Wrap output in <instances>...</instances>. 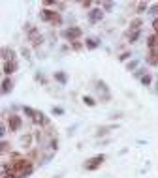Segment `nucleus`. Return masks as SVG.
<instances>
[{"label":"nucleus","instance_id":"obj_1","mask_svg":"<svg viewBox=\"0 0 158 178\" xmlns=\"http://www.w3.org/2000/svg\"><path fill=\"white\" fill-rule=\"evenodd\" d=\"M2 171H8V169H2ZM32 171H34L32 163L28 159H25V158H17L9 165V173H13L17 178H27V176L32 174Z\"/></svg>","mask_w":158,"mask_h":178},{"label":"nucleus","instance_id":"obj_2","mask_svg":"<svg viewBox=\"0 0 158 178\" xmlns=\"http://www.w3.org/2000/svg\"><path fill=\"white\" fill-rule=\"evenodd\" d=\"M40 19L43 21V23H51V25H62V17L59 12H55V9H47V8H43L41 12H40Z\"/></svg>","mask_w":158,"mask_h":178},{"label":"nucleus","instance_id":"obj_3","mask_svg":"<svg viewBox=\"0 0 158 178\" xmlns=\"http://www.w3.org/2000/svg\"><path fill=\"white\" fill-rule=\"evenodd\" d=\"M27 32H28V41H30L32 47H40L43 43V34H40V30L36 26L27 25Z\"/></svg>","mask_w":158,"mask_h":178},{"label":"nucleus","instance_id":"obj_4","mask_svg":"<svg viewBox=\"0 0 158 178\" xmlns=\"http://www.w3.org/2000/svg\"><path fill=\"white\" fill-rule=\"evenodd\" d=\"M83 36V28H79V26H70V28H64L62 30V38L68 39L70 43L74 41H79V38Z\"/></svg>","mask_w":158,"mask_h":178},{"label":"nucleus","instance_id":"obj_5","mask_svg":"<svg viewBox=\"0 0 158 178\" xmlns=\"http://www.w3.org/2000/svg\"><path fill=\"white\" fill-rule=\"evenodd\" d=\"M106 161V156L104 154H98V156H94V158H90V159H87L85 161V171H96V169H100L102 167V163Z\"/></svg>","mask_w":158,"mask_h":178},{"label":"nucleus","instance_id":"obj_6","mask_svg":"<svg viewBox=\"0 0 158 178\" xmlns=\"http://www.w3.org/2000/svg\"><path fill=\"white\" fill-rule=\"evenodd\" d=\"M104 9L102 8H92V9H88L87 12V19H88V23L90 25H96V23H100L102 19H104Z\"/></svg>","mask_w":158,"mask_h":178},{"label":"nucleus","instance_id":"obj_7","mask_svg":"<svg viewBox=\"0 0 158 178\" xmlns=\"http://www.w3.org/2000/svg\"><path fill=\"white\" fill-rule=\"evenodd\" d=\"M21 126H23V118L19 115H9L8 116V128H9V131H19Z\"/></svg>","mask_w":158,"mask_h":178},{"label":"nucleus","instance_id":"obj_8","mask_svg":"<svg viewBox=\"0 0 158 178\" xmlns=\"http://www.w3.org/2000/svg\"><path fill=\"white\" fill-rule=\"evenodd\" d=\"M100 92H102L100 101H109V99H111V94H109V90H107V86H106L104 81H98V94Z\"/></svg>","mask_w":158,"mask_h":178},{"label":"nucleus","instance_id":"obj_9","mask_svg":"<svg viewBox=\"0 0 158 178\" xmlns=\"http://www.w3.org/2000/svg\"><path fill=\"white\" fill-rule=\"evenodd\" d=\"M2 71H4L6 77H9L11 73H15V71H17V64H15V60H8V62H4Z\"/></svg>","mask_w":158,"mask_h":178},{"label":"nucleus","instance_id":"obj_10","mask_svg":"<svg viewBox=\"0 0 158 178\" xmlns=\"http://www.w3.org/2000/svg\"><path fill=\"white\" fill-rule=\"evenodd\" d=\"M147 47L149 51H158V34H151L147 38Z\"/></svg>","mask_w":158,"mask_h":178},{"label":"nucleus","instance_id":"obj_11","mask_svg":"<svg viewBox=\"0 0 158 178\" xmlns=\"http://www.w3.org/2000/svg\"><path fill=\"white\" fill-rule=\"evenodd\" d=\"M141 25H143V19H141V17H135L134 21H130V32L141 30Z\"/></svg>","mask_w":158,"mask_h":178},{"label":"nucleus","instance_id":"obj_12","mask_svg":"<svg viewBox=\"0 0 158 178\" xmlns=\"http://www.w3.org/2000/svg\"><path fill=\"white\" fill-rule=\"evenodd\" d=\"M11 90H13V83H11L9 77H6V79L2 81V94H8V92H11Z\"/></svg>","mask_w":158,"mask_h":178},{"label":"nucleus","instance_id":"obj_13","mask_svg":"<svg viewBox=\"0 0 158 178\" xmlns=\"http://www.w3.org/2000/svg\"><path fill=\"white\" fill-rule=\"evenodd\" d=\"M147 62L151 66H158V51H149L147 54Z\"/></svg>","mask_w":158,"mask_h":178},{"label":"nucleus","instance_id":"obj_14","mask_svg":"<svg viewBox=\"0 0 158 178\" xmlns=\"http://www.w3.org/2000/svg\"><path fill=\"white\" fill-rule=\"evenodd\" d=\"M13 56H15L13 49H8V47H4V49H2V58H4V62H8V60H13Z\"/></svg>","mask_w":158,"mask_h":178},{"label":"nucleus","instance_id":"obj_15","mask_svg":"<svg viewBox=\"0 0 158 178\" xmlns=\"http://www.w3.org/2000/svg\"><path fill=\"white\" fill-rule=\"evenodd\" d=\"M85 47H87V49H90V51H94V49H98V47H100V43H98L94 38H88V39L85 41Z\"/></svg>","mask_w":158,"mask_h":178},{"label":"nucleus","instance_id":"obj_16","mask_svg":"<svg viewBox=\"0 0 158 178\" xmlns=\"http://www.w3.org/2000/svg\"><path fill=\"white\" fill-rule=\"evenodd\" d=\"M34 122H36V124H40V126H45L49 120L45 118V115L41 113V111H38V115H36V118H34Z\"/></svg>","mask_w":158,"mask_h":178},{"label":"nucleus","instance_id":"obj_17","mask_svg":"<svg viewBox=\"0 0 158 178\" xmlns=\"http://www.w3.org/2000/svg\"><path fill=\"white\" fill-rule=\"evenodd\" d=\"M55 81H59L60 84H66L68 83V77L64 71H55Z\"/></svg>","mask_w":158,"mask_h":178},{"label":"nucleus","instance_id":"obj_18","mask_svg":"<svg viewBox=\"0 0 158 178\" xmlns=\"http://www.w3.org/2000/svg\"><path fill=\"white\" fill-rule=\"evenodd\" d=\"M23 113H25L27 116H30V118L34 120V118H36V115H38V111H34L32 107H23Z\"/></svg>","mask_w":158,"mask_h":178},{"label":"nucleus","instance_id":"obj_19","mask_svg":"<svg viewBox=\"0 0 158 178\" xmlns=\"http://www.w3.org/2000/svg\"><path fill=\"white\" fill-rule=\"evenodd\" d=\"M83 103H85L87 107H96V99L90 98V96H83Z\"/></svg>","mask_w":158,"mask_h":178},{"label":"nucleus","instance_id":"obj_20","mask_svg":"<svg viewBox=\"0 0 158 178\" xmlns=\"http://www.w3.org/2000/svg\"><path fill=\"white\" fill-rule=\"evenodd\" d=\"M139 36H141V30H138V32H130L128 34V39H130V43H135L139 39Z\"/></svg>","mask_w":158,"mask_h":178},{"label":"nucleus","instance_id":"obj_21","mask_svg":"<svg viewBox=\"0 0 158 178\" xmlns=\"http://www.w3.org/2000/svg\"><path fill=\"white\" fill-rule=\"evenodd\" d=\"M151 83H153V77H151L149 73H145V75L141 77V84H143V86H149Z\"/></svg>","mask_w":158,"mask_h":178},{"label":"nucleus","instance_id":"obj_22","mask_svg":"<svg viewBox=\"0 0 158 178\" xmlns=\"http://www.w3.org/2000/svg\"><path fill=\"white\" fill-rule=\"evenodd\" d=\"M100 8L104 9V12H111V9H113V2H100Z\"/></svg>","mask_w":158,"mask_h":178},{"label":"nucleus","instance_id":"obj_23","mask_svg":"<svg viewBox=\"0 0 158 178\" xmlns=\"http://www.w3.org/2000/svg\"><path fill=\"white\" fill-rule=\"evenodd\" d=\"M147 9H151L147 2H139L138 4V13H143V12H147Z\"/></svg>","mask_w":158,"mask_h":178},{"label":"nucleus","instance_id":"obj_24","mask_svg":"<svg viewBox=\"0 0 158 178\" xmlns=\"http://www.w3.org/2000/svg\"><path fill=\"white\" fill-rule=\"evenodd\" d=\"M138 66H139V62H138V60H132V62H128V64H126V70H128V71H134L135 68H138Z\"/></svg>","mask_w":158,"mask_h":178},{"label":"nucleus","instance_id":"obj_25","mask_svg":"<svg viewBox=\"0 0 158 178\" xmlns=\"http://www.w3.org/2000/svg\"><path fill=\"white\" fill-rule=\"evenodd\" d=\"M21 56L27 58V60H30V49H28V47H23V49H21Z\"/></svg>","mask_w":158,"mask_h":178},{"label":"nucleus","instance_id":"obj_26","mask_svg":"<svg viewBox=\"0 0 158 178\" xmlns=\"http://www.w3.org/2000/svg\"><path fill=\"white\" fill-rule=\"evenodd\" d=\"M83 47H85V43H81V41H74V43H72V49H74V51H81Z\"/></svg>","mask_w":158,"mask_h":178},{"label":"nucleus","instance_id":"obj_27","mask_svg":"<svg viewBox=\"0 0 158 178\" xmlns=\"http://www.w3.org/2000/svg\"><path fill=\"white\" fill-rule=\"evenodd\" d=\"M130 56H132V54H130V53L126 51V53H122V54H120V56H119V60H120V62H126V60H128Z\"/></svg>","mask_w":158,"mask_h":178},{"label":"nucleus","instance_id":"obj_28","mask_svg":"<svg viewBox=\"0 0 158 178\" xmlns=\"http://www.w3.org/2000/svg\"><path fill=\"white\" fill-rule=\"evenodd\" d=\"M51 113H53V115H64V109H62V107H53Z\"/></svg>","mask_w":158,"mask_h":178},{"label":"nucleus","instance_id":"obj_29","mask_svg":"<svg viewBox=\"0 0 158 178\" xmlns=\"http://www.w3.org/2000/svg\"><path fill=\"white\" fill-rule=\"evenodd\" d=\"M153 28H154V34H158V17L153 21Z\"/></svg>","mask_w":158,"mask_h":178},{"label":"nucleus","instance_id":"obj_30","mask_svg":"<svg viewBox=\"0 0 158 178\" xmlns=\"http://www.w3.org/2000/svg\"><path fill=\"white\" fill-rule=\"evenodd\" d=\"M41 4H43V6H53V4L56 6V2H55V0H43Z\"/></svg>","mask_w":158,"mask_h":178},{"label":"nucleus","instance_id":"obj_31","mask_svg":"<svg viewBox=\"0 0 158 178\" xmlns=\"http://www.w3.org/2000/svg\"><path fill=\"white\" fill-rule=\"evenodd\" d=\"M90 6H92V0H85L83 2V8H90Z\"/></svg>","mask_w":158,"mask_h":178},{"label":"nucleus","instance_id":"obj_32","mask_svg":"<svg viewBox=\"0 0 158 178\" xmlns=\"http://www.w3.org/2000/svg\"><path fill=\"white\" fill-rule=\"evenodd\" d=\"M151 13H158V4H154V6L151 8Z\"/></svg>","mask_w":158,"mask_h":178},{"label":"nucleus","instance_id":"obj_33","mask_svg":"<svg viewBox=\"0 0 158 178\" xmlns=\"http://www.w3.org/2000/svg\"><path fill=\"white\" fill-rule=\"evenodd\" d=\"M4 133H6V124L0 126V135H4Z\"/></svg>","mask_w":158,"mask_h":178},{"label":"nucleus","instance_id":"obj_34","mask_svg":"<svg viewBox=\"0 0 158 178\" xmlns=\"http://www.w3.org/2000/svg\"><path fill=\"white\" fill-rule=\"evenodd\" d=\"M156 92H158V79H156Z\"/></svg>","mask_w":158,"mask_h":178}]
</instances>
